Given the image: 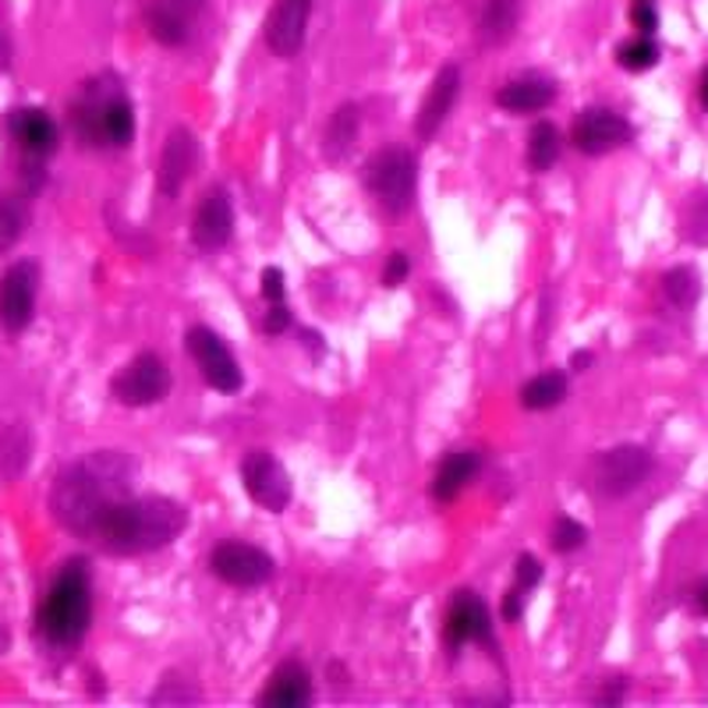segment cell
Listing matches in <instances>:
<instances>
[{"label":"cell","instance_id":"6da1fadb","mask_svg":"<svg viewBox=\"0 0 708 708\" xmlns=\"http://www.w3.org/2000/svg\"><path fill=\"white\" fill-rule=\"evenodd\" d=\"M131 481H135L131 457L117 454V450H96V454L68 464L54 478L50 510L60 529L85 538L103 510L131 496Z\"/></svg>","mask_w":708,"mask_h":708},{"label":"cell","instance_id":"7a4b0ae2","mask_svg":"<svg viewBox=\"0 0 708 708\" xmlns=\"http://www.w3.org/2000/svg\"><path fill=\"white\" fill-rule=\"evenodd\" d=\"M188 510L167 496H125L100 514L89 542L111 556H142L171 546L185 532Z\"/></svg>","mask_w":708,"mask_h":708},{"label":"cell","instance_id":"3957f363","mask_svg":"<svg viewBox=\"0 0 708 708\" xmlns=\"http://www.w3.org/2000/svg\"><path fill=\"white\" fill-rule=\"evenodd\" d=\"M71 128L89 149H125L135 139V111L117 74L103 71L71 103Z\"/></svg>","mask_w":708,"mask_h":708},{"label":"cell","instance_id":"277c9868","mask_svg":"<svg viewBox=\"0 0 708 708\" xmlns=\"http://www.w3.org/2000/svg\"><path fill=\"white\" fill-rule=\"evenodd\" d=\"M93 620V581H89L85 560H71L60 567V574L54 578L47 599L39 606V635L47 638L57 649L79 645Z\"/></svg>","mask_w":708,"mask_h":708},{"label":"cell","instance_id":"5b68a950","mask_svg":"<svg viewBox=\"0 0 708 708\" xmlns=\"http://www.w3.org/2000/svg\"><path fill=\"white\" fill-rule=\"evenodd\" d=\"M365 188L375 202H380L386 213H408L418 191V163L408 149H380L369 163H365Z\"/></svg>","mask_w":708,"mask_h":708},{"label":"cell","instance_id":"8992f818","mask_svg":"<svg viewBox=\"0 0 708 708\" xmlns=\"http://www.w3.org/2000/svg\"><path fill=\"white\" fill-rule=\"evenodd\" d=\"M111 394L117 404H128V408H149L171 394V369L167 361L153 351L135 355L125 369H120L111 380Z\"/></svg>","mask_w":708,"mask_h":708},{"label":"cell","instance_id":"52a82bcc","mask_svg":"<svg viewBox=\"0 0 708 708\" xmlns=\"http://www.w3.org/2000/svg\"><path fill=\"white\" fill-rule=\"evenodd\" d=\"M209 570L220 581L234 584V589H259L277 574V564L274 556L252 546V542H220L213 556H209Z\"/></svg>","mask_w":708,"mask_h":708},{"label":"cell","instance_id":"ba28073f","mask_svg":"<svg viewBox=\"0 0 708 708\" xmlns=\"http://www.w3.org/2000/svg\"><path fill=\"white\" fill-rule=\"evenodd\" d=\"M652 472V454L645 446H616L599 454L592 464V481L602 496L620 500V496L635 492Z\"/></svg>","mask_w":708,"mask_h":708},{"label":"cell","instance_id":"9c48e42d","mask_svg":"<svg viewBox=\"0 0 708 708\" xmlns=\"http://www.w3.org/2000/svg\"><path fill=\"white\" fill-rule=\"evenodd\" d=\"M36 294H39V266L19 259L4 277H0V326L4 334L14 337L33 323L36 312Z\"/></svg>","mask_w":708,"mask_h":708},{"label":"cell","instance_id":"30bf717a","mask_svg":"<svg viewBox=\"0 0 708 708\" xmlns=\"http://www.w3.org/2000/svg\"><path fill=\"white\" fill-rule=\"evenodd\" d=\"M188 355L195 358V365H199L202 380L220 390V394H237L241 390V365L234 361L231 348L220 340V334H213L209 326H191L188 329Z\"/></svg>","mask_w":708,"mask_h":708},{"label":"cell","instance_id":"8fae6325","mask_svg":"<svg viewBox=\"0 0 708 708\" xmlns=\"http://www.w3.org/2000/svg\"><path fill=\"white\" fill-rule=\"evenodd\" d=\"M241 478H245V489L255 503L269 514H280L291 503V478L283 472V464L266 454V450H252V454L241 461Z\"/></svg>","mask_w":708,"mask_h":708},{"label":"cell","instance_id":"7c38bea8","mask_svg":"<svg viewBox=\"0 0 708 708\" xmlns=\"http://www.w3.org/2000/svg\"><path fill=\"white\" fill-rule=\"evenodd\" d=\"M570 139H574V146L584 156H606L630 142V125L610 107H589L574 120Z\"/></svg>","mask_w":708,"mask_h":708},{"label":"cell","instance_id":"4fadbf2b","mask_svg":"<svg viewBox=\"0 0 708 708\" xmlns=\"http://www.w3.org/2000/svg\"><path fill=\"white\" fill-rule=\"evenodd\" d=\"M443 635L450 649H461V645H472V641L492 645V616L486 610V602L475 592H457L446 610Z\"/></svg>","mask_w":708,"mask_h":708},{"label":"cell","instance_id":"5bb4252c","mask_svg":"<svg viewBox=\"0 0 708 708\" xmlns=\"http://www.w3.org/2000/svg\"><path fill=\"white\" fill-rule=\"evenodd\" d=\"M199 14H202V0H149L146 28L163 47H181V43H188Z\"/></svg>","mask_w":708,"mask_h":708},{"label":"cell","instance_id":"9a60e30c","mask_svg":"<svg viewBox=\"0 0 708 708\" xmlns=\"http://www.w3.org/2000/svg\"><path fill=\"white\" fill-rule=\"evenodd\" d=\"M8 135L28 160H47L57 149V142H60V131L54 125V117L47 111H39V107L11 111L8 114Z\"/></svg>","mask_w":708,"mask_h":708},{"label":"cell","instance_id":"2e32d148","mask_svg":"<svg viewBox=\"0 0 708 708\" xmlns=\"http://www.w3.org/2000/svg\"><path fill=\"white\" fill-rule=\"evenodd\" d=\"M231 234H234V209H231L228 191L223 188L206 191L191 220V241L202 252H217L228 245Z\"/></svg>","mask_w":708,"mask_h":708},{"label":"cell","instance_id":"e0dca14e","mask_svg":"<svg viewBox=\"0 0 708 708\" xmlns=\"http://www.w3.org/2000/svg\"><path fill=\"white\" fill-rule=\"evenodd\" d=\"M312 0H277V8L266 19V43L277 57H294L305 43Z\"/></svg>","mask_w":708,"mask_h":708},{"label":"cell","instance_id":"ac0fdd59","mask_svg":"<svg viewBox=\"0 0 708 708\" xmlns=\"http://www.w3.org/2000/svg\"><path fill=\"white\" fill-rule=\"evenodd\" d=\"M195 163H199V142H195V135L188 128H174L171 139L163 142V153H160V163H156V185L163 195H174L185 188V181L191 177Z\"/></svg>","mask_w":708,"mask_h":708},{"label":"cell","instance_id":"d6986e66","mask_svg":"<svg viewBox=\"0 0 708 708\" xmlns=\"http://www.w3.org/2000/svg\"><path fill=\"white\" fill-rule=\"evenodd\" d=\"M461 93V68L457 65H443L436 71V79L429 85L426 100H421L418 111V139H432L436 131L443 128L446 114L454 111V100Z\"/></svg>","mask_w":708,"mask_h":708},{"label":"cell","instance_id":"ffe728a7","mask_svg":"<svg viewBox=\"0 0 708 708\" xmlns=\"http://www.w3.org/2000/svg\"><path fill=\"white\" fill-rule=\"evenodd\" d=\"M309 701H312V681H309V670L298 659L280 662L274 676H269L266 690L259 695V705H269V708H305Z\"/></svg>","mask_w":708,"mask_h":708},{"label":"cell","instance_id":"44dd1931","mask_svg":"<svg viewBox=\"0 0 708 708\" xmlns=\"http://www.w3.org/2000/svg\"><path fill=\"white\" fill-rule=\"evenodd\" d=\"M553 100H556V82L542 79V74H521V79L507 82L500 93H496V103L510 114H538V111H546Z\"/></svg>","mask_w":708,"mask_h":708},{"label":"cell","instance_id":"7402d4cb","mask_svg":"<svg viewBox=\"0 0 708 708\" xmlns=\"http://www.w3.org/2000/svg\"><path fill=\"white\" fill-rule=\"evenodd\" d=\"M478 468H481V457L475 454V450H454V454H450L432 475V496L440 503L457 500L461 489L478 475Z\"/></svg>","mask_w":708,"mask_h":708},{"label":"cell","instance_id":"603a6c76","mask_svg":"<svg viewBox=\"0 0 708 708\" xmlns=\"http://www.w3.org/2000/svg\"><path fill=\"white\" fill-rule=\"evenodd\" d=\"M518 22H521V0H489L478 19V33L489 47H503L518 33Z\"/></svg>","mask_w":708,"mask_h":708},{"label":"cell","instance_id":"cb8c5ba5","mask_svg":"<svg viewBox=\"0 0 708 708\" xmlns=\"http://www.w3.org/2000/svg\"><path fill=\"white\" fill-rule=\"evenodd\" d=\"M358 128H361V114L355 103H344V107L329 117V125L323 131V153L329 160H344L348 156L351 142L358 139Z\"/></svg>","mask_w":708,"mask_h":708},{"label":"cell","instance_id":"d4e9b609","mask_svg":"<svg viewBox=\"0 0 708 708\" xmlns=\"http://www.w3.org/2000/svg\"><path fill=\"white\" fill-rule=\"evenodd\" d=\"M567 397V375L564 372H542L521 386V404L529 411H549Z\"/></svg>","mask_w":708,"mask_h":708},{"label":"cell","instance_id":"484cf974","mask_svg":"<svg viewBox=\"0 0 708 708\" xmlns=\"http://www.w3.org/2000/svg\"><path fill=\"white\" fill-rule=\"evenodd\" d=\"M560 131H556V125H549V120H538V125L532 128L529 135V167L532 171H549L556 160H560Z\"/></svg>","mask_w":708,"mask_h":708},{"label":"cell","instance_id":"4316f807","mask_svg":"<svg viewBox=\"0 0 708 708\" xmlns=\"http://www.w3.org/2000/svg\"><path fill=\"white\" fill-rule=\"evenodd\" d=\"M662 294H666L670 305L687 312L698 301V294H701V277L695 274V269L676 266V269H670L666 277H662Z\"/></svg>","mask_w":708,"mask_h":708},{"label":"cell","instance_id":"83f0119b","mask_svg":"<svg viewBox=\"0 0 708 708\" xmlns=\"http://www.w3.org/2000/svg\"><path fill=\"white\" fill-rule=\"evenodd\" d=\"M616 60H620L624 71H649V68L659 65V47L649 36H638V39H630V43H624L620 50H616Z\"/></svg>","mask_w":708,"mask_h":708},{"label":"cell","instance_id":"f1b7e54d","mask_svg":"<svg viewBox=\"0 0 708 708\" xmlns=\"http://www.w3.org/2000/svg\"><path fill=\"white\" fill-rule=\"evenodd\" d=\"M25 234V209L11 199H0V255L11 252Z\"/></svg>","mask_w":708,"mask_h":708},{"label":"cell","instance_id":"f546056e","mask_svg":"<svg viewBox=\"0 0 708 708\" xmlns=\"http://www.w3.org/2000/svg\"><path fill=\"white\" fill-rule=\"evenodd\" d=\"M584 538H589V529H584V524L570 521V518H560V521H556L549 542H553L556 553H574V549L584 546Z\"/></svg>","mask_w":708,"mask_h":708},{"label":"cell","instance_id":"4dcf8cb0","mask_svg":"<svg viewBox=\"0 0 708 708\" xmlns=\"http://www.w3.org/2000/svg\"><path fill=\"white\" fill-rule=\"evenodd\" d=\"M630 22H635V28L641 36H652L659 28V14H655V8L649 4V0H638V4L630 8Z\"/></svg>","mask_w":708,"mask_h":708},{"label":"cell","instance_id":"1f68e13d","mask_svg":"<svg viewBox=\"0 0 708 708\" xmlns=\"http://www.w3.org/2000/svg\"><path fill=\"white\" fill-rule=\"evenodd\" d=\"M514 578H518V592H529L538 584L542 578V567L535 556H518V570H514Z\"/></svg>","mask_w":708,"mask_h":708},{"label":"cell","instance_id":"d6a6232c","mask_svg":"<svg viewBox=\"0 0 708 708\" xmlns=\"http://www.w3.org/2000/svg\"><path fill=\"white\" fill-rule=\"evenodd\" d=\"M288 326H291V312L283 309V301H269V312H266V320H263V329H266L269 337H277Z\"/></svg>","mask_w":708,"mask_h":708},{"label":"cell","instance_id":"836d02e7","mask_svg":"<svg viewBox=\"0 0 708 708\" xmlns=\"http://www.w3.org/2000/svg\"><path fill=\"white\" fill-rule=\"evenodd\" d=\"M408 269H411V266H408V255H404V252H394V255H390L386 274H383V283H386V288H397V283H401L404 277H408Z\"/></svg>","mask_w":708,"mask_h":708},{"label":"cell","instance_id":"e575fe53","mask_svg":"<svg viewBox=\"0 0 708 708\" xmlns=\"http://www.w3.org/2000/svg\"><path fill=\"white\" fill-rule=\"evenodd\" d=\"M263 298L283 301V274L280 269H263Z\"/></svg>","mask_w":708,"mask_h":708},{"label":"cell","instance_id":"d590c367","mask_svg":"<svg viewBox=\"0 0 708 708\" xmlns=\"http://www.w3.org/2000/svg\"><path fill=\"white\" fill-rule=\"evenodd\" d=\"M521 599H524V592H518V589L507 592V599H503V616H507V620H518V616H521Z\"/></svg>","mask_w":708,"mask_h":708},{"label":"cell","instance_id":"8d00e7d4","mask_svg":"<svg viewBox=\"0 0 708 708\" xmlns=\"http://www.w3.org/2000/svg\"><path fill=\"white\" fill-rule=\"evenodd\" d=\"M589 361H592V355H589V351H584V355H574V358H570V365H574V369L581 372L584 365H589Z\"/></svg>","mask_w":708,"mask_h":708},{"label":"cell","instance_id":"74e56055","mask_svg":"<svg viewBox=\"0 0 708 708\" xmlns=\"http://www.w3.org/2000/svg\"><path fill=\"white\" fill-rule=\"evenodd\" d=\"M701 103L708 107V68H705V74H701Z\"/></svg>","mask_w":708,"mask_h":708},{"label":"cell","instance_id":"f35d334b","mask_svg":"<svg viewBox=\"0 0 708 708\" xmlns=\"http://www.w3.org/2000/svg\"><path fill=\"white\" fill-rule=\"evenodd\" d=\"M698 606H701V610L708 613V584H705V589H701V595H698Z\"/></svg>","mask_w":708,"mask_h":708},{"label":"cell","instance_id":"ab89813d","mask_svg":"<svg viewBox=\"0 0 708 708\" xmlns=\"http://www.w3.org/2000/svg\"><path fill=\"white\" fill-rule=\"evenodd\" d=\"M8 60V43H4V36H0V65Z\"/></svg>","mask_w":708,"mask_h":708},{"label":"cell","instance_id":"60d3db41","mask_svg":"<svg viewBox=\"0 0 708 708\" xmlns=\"http://www.w3.org/2000/svg\"><path fill=\"white\" fill-rule=\"evenodd\" d=\"M4 649H8V635L0 630V652H4Z\"/></svg>","mask_w":708,"mask_h":708}]
</instances>
